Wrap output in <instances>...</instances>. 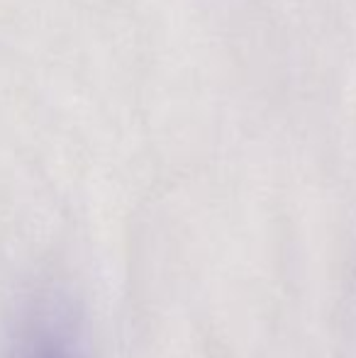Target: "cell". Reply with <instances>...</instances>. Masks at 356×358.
<instances>
[{"instance_id": "cell-1", "label": "cell", "mask_w": 356, "mask_h": 358, "mask_svg": "<svg viewBox=\"0 0 356 358\" xmlns=\"http://www.w3.org/2000/svg\"><path fill=\"white\" fill-rule=\"evenodd\" d=\"M34 358H69V354L57 344V341H44Z\"/></svg>"}]
</instances>
